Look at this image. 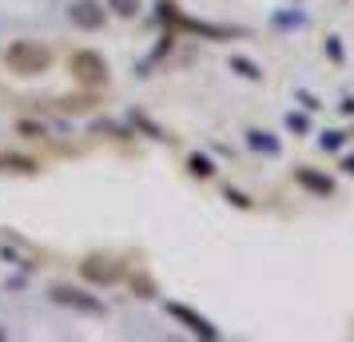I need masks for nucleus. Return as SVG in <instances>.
Here are the masks:
<instances>
[{
  "label": "nucleus",
  "instance_id": "12",
  "mask_svg": "<svg viewBox=\"0 0 354 342\" xmlns=\"http://www.w3.org/2000/svg\"><path fill=\"white\" fill-rule=\"evenodd\" d=\"M187 167H192V175H199V180H207L211 171H215L207 155H192V160H187Z\"/></svg>",
  "mask_w": 354,
  "mask_h": 342
},
{
  "label": "nucleus",
  "instance_id": "5",
  "mask_svg": "<svg viewBox=\"0 0 354 342\" xmlns=\"http://www.w3.org/2000/svg\"><path fill=\"white\" fill-rule=\"evenodd\" d=\"M163 310H167L171 319H179V323L187 326L192 334H199V339H211V342L219 339V330H215V326H211L207 319H203V314H195L192 307H183V303H167V307H163Z\"/></svg>",
  "mask_w": 354,
  "mask_h": 342
},
{
  "label": "nucleus",
  "instance_id": "13",
  "mask_svg": "<svg viewBox=\"0 0 354 342\" xmlns=\"http://www.w3.org/2000/svg\"><path fill=\"white\" fill-rule=\"evenodd\" d=\"M342 140H346L342 131H326V135L319 140V147H322V151H338V147H342Z\"/></svg>",
  "mask_w": 354,
  "mask_h": 342
},
{
  "label": "nucleus",
  "instance_id": "1",
  "mask_svg": "<svg viewBox=\"0 0 354 342\" xmlns=\"http://www.w3.org/2000/svg\"><path fill=\"white\" fill-rule=\"evenodd\" d=\"M4 64L12 68L17 76H40V72H48L52 52L44 44H36V40H17V44L4 48Z\"/></svg>",
  "mask_w": 354,
  "mask_h": 342
},
{
  "label": "nucleus",
  "instance_id": "2",
  "mask_svg": "<svg viewBox=\"0 0 354 342\" xmlns=\"http://www.w3.org/2000/svg\"><path fill=\"white\" fill-rule=\"evenodd\" d=\"M68 72L76 76L80 84H88V88H100V84H108V60L100 56V52H72L68 56Z\"/></svg>",
  "mask_w": 354,
  "mask_h": 342
},
{
  "label": "nucleus",
  "instance_id": "8",
  "mask_svg": "<svg viewBox=\"0 0 354 342\" xmlns=\"http://www.w3.org/2000/svg\"><path fill=\"white\" fill-rule=\"evenodd\" d=\"M0 171L4 175H36L40 163L28 160V155H0Z\"/></svg>",
  "mask_w": 354,
  "mask_h": 342
},
{
  "label": "nucleus",
  "instance_id": "17",
  "mask_svg": "<svg viewBox=\"0 0 354 342\" xmlns=\"http://www.w3.org/2000/svg\"><path fill=\"white\" fill-rule=\"evenodd\" d=\"M342 171H346V175H354V155H346V160H342Z\"/></svg>",
  "mask_w": 354,
  "mask_h": 342
},
{
  "label": "nucleus",
  "instance_id": "16",
  "mask_svg": "<svg viewBox=\"0 0 354 342\" xmlns=\"http://www.w3.org/2000/svg\"><path fill=\"white\" fill-rule=\"evenodd\" d=\"M326 48H330V56H335V60H342V48H338V40H335V36L326 40Z\"/></svg>",
  "mask_w": 354,
  "mask_h": 342
},
{
  "label": "nucleus",
  "instance_id": "14",
  "mask_svg": "<svg viewBox=\"0 0 354 342\" xmlns=\"http://www.w3.org/2000/svg\"><path fill=\"white\" fill-rule=\"evenodd\" d=\"M227 203H235V207H243V211H247V207H251V199H247V196H243V191H231V187H227Z\"/></svg>",
  "mask_w": 354,
  "mask_h": 342
},
{
  "label": "nucleus",
  "instance_id": "7",
  "mask_svg": "<svg viewBox=\"0 0 354 342\" xmlns=\"http://www.w3.org/2000/svg\"><path fill=\"white\" fill-rule=\"evenodd\" d=\"M295 180L303 183L306 191H315V196H330V191H335V183L326 180V175H319V171H310V167H299V171H295Z\"/></svg>",
  "mask_w": 354,
  "mask_h": 342
},
{
  "label": "nucleus",
  "instance_id": "18",
  "mask_svg": "<svg viewBox=\"0 0 354 342\" xmlns=\"http://www.w3.org/2000/svg\"><path fill=\"white\" fill-rule=\"evenodd\" d=\"M4 339H8V334H4V326H0V342H4Z\"/></svg>",
  "mask_w": 354,
  "mask_h": 342
},
{
  "label": "nucleus",
  "instance_id": "9",
  "mask_svg": "<svg viewBox=\"0 0 354 342\" xmlns=\"http://www.w3.org/2000/svg\"><path fill=\"white\" fill-rule=\"evenodd\" d=\"M247 144L259 147V151H267V155H279V140H271L267 131H251V135H247Z\"/></svg>",
  "mask_w": 354,
  "mask_h": 342
},
{
  "label": "nucleus",
  "instance_id": "3",
  "mask_svg": "<svg viewBox=\"0 0 354 342\" xmlns=\"http://www.w3.org/2000/svg\"><path fill=\"white\" fill-rule=\"evenodd\" d=\"M52 303H60V307H72L80 310V314H92V319H104V303H100L96 294L80 291V287H52Z\"/></svg>",
  "mask_w": 354,
  "mask_h": 342
},
{
  "label": "nucleus",
  "instance_id": "15",
  "mask_svg": "<svg viewBox=\"0 0 354 342\" xmlns=\"http://www.w3.org/2000/svg\"><path fill=\"white\" fill-rule=\"evenodd\" d=\"M287 128H290V131H306V115H295V112H290V115H287Z\"/></svg>",
  "mask_w": 354,
  "mask_h": 342
},
{
  "label": "nucleus",
  "instance_id": "6",
  "mask_svg": "<svg viewBox=\"0 0 354 342\" xmlns=\"http://www.w3.org/2000/svg\"><path fill=\"white\" fill-rule=\"evenodd\" d=\"M68 17H72V24H76V28H84V32H96V28H104V4H96V0H72Z\"/></svg>",
  "mask_w": 354,
  "mask_h": 342
},
{
  "label": "nucleus",
  "instance_id": "4",
  "mask_svg": "<svg viewBox=\"0 0 354 342\" xmlns=\"http://www.w3.org/2000/svg\"><path fill=\"white\" fill-rule=\"evenodd\" d=\"M80 275L88 278V283L108 287V283H115V278L124 275V267H120L115 259H108V255H88V259L80 263Z\"/></svg>",
  "mask_w": 354,
  "mask_h": 342
},
{
  "label": "nucleus",
  "instance_id": "10",
  "mask_svg": "<svg viewBox=\"0 0 354 342\" xmlns=\"http://www.w3.org/2000/svg\"><path fill=\"white\" fill-rule=\"evenodd\" d=\"M231 68L239 72L243 80H263V72H259V68L251 64V60H243V56H231Z\"/></svg>",
  "mask_w": 354,
  "mask_h": 342
},
{
  "label": "nucleus",
  "instance_id": "11",
  "mask_svg": "<svg viewBox=\"0 0 354 342\" xmlns=\"http://www.w3.org/2000/svg\"><path fill=\"white\" fill-rule=\"evenodd\" d=\"M108 8H112L115 17H136L140 12V0H108Z\"/></svg>",
  "mask_w": 354,
  "mask_h": 342
}]
</instances>
